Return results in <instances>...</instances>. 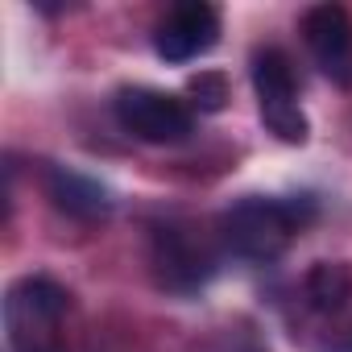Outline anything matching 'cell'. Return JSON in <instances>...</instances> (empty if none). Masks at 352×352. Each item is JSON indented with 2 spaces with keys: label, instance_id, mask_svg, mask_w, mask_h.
I'll return each instance as SVG.
<instances>
[{
  "label": "cell",
  "instance_id": "8992f818",
  "mask_svg": "<svg viewBox=\"0 0 352 352\" xmlns=\"http://www.w3.org/2000/svg\"><path fill=\"white\" fill-rule=\"evenodd\" d=\"M220 42V9L208 5V0H187V5H174L157 30H153V50L157 58L183 67L204 58L208 50H216Z\"/></svg>",
  "mask_w": 352,
  "mask_h": 352
},
{
  "label": "cell",
  "instance_id": "52a82bcc",
  "mask_svg": "<svg viewBox=\"0 0 352 352\" xmlns=\"http://www.w3.org/2000/svg\"><path fill=\"white\" fill-rule=\"evenodd\" d=\"M302 42L331 83L352 87V17L340 5H311L302 13Z\"/></svg>",
  "mask_w": 352,
  "mask_h": 352
},
{
  "label": "cell",
  "instance_id": "9c48e42d",
  "mask_svg": "<svg viewBox=\"0 0 352 352\" xmlns=\"http://www.w3.org/2000/svg\"><path fill=\"white\" fill-rule=\"evenodd\" d=\"M302 290L319 315H336L352 298V265L348 261H315L302 278Z\"/></svg>",
  "mask_w": 352,
  "mask_h": 352
},
{
  "label": "cell",
  "instance_id": "ba28073f",
  "mask_svg": "<svg viewBox=\"0 0 352 352\" xmlns=\"http://www.w3.org/2000/svg\"><path fill=\"white\" fill-rule=\"evenodd\" d=\"M42 187H46V199H50L63 216H71V220L91 224V220H104V216L112 212L108 187L96 183L91 174L71 170V166H50L46 179H42Z\"/></svg>",
  "mask_w": 352,
  "mask_h": 352
},
{
  "label": "cell",
  "instance_id": "7a4b0ae2",
  "mask_svg": "<svg viewBox=\"0 0 352 352\" xmlns=\"http://www.w3.org/2000/svg\"><path fill=\"white\" fill-rule=\"evenodd\" d=\"M71 294L54 278H21L5 294V340L9 352H67L63 319Z\"/></svg>",
  "mask_w": 352,
  "mask_h": 352
},
{
  "label": "cell",
  "instance_id": "277c9868",
  "mask_svg": "<svg viewBox=\"0 0 352 352\" xmlns=\"http://www.w3.org/2000/svg\"><path fill=\"white\" fill-rule=\"evenodd\" d=\"M249 75H253V91H257V108H261L265 129L286 145H302L311 137V124L298 108V79H294L290 54L278 46H265L253 54Z\"/></svg>",
  "mask_w": 352,
  "mask_h": 352
},
{
  "label": "cell",
  "instance_id": "30bf717a",
  "mask_svg": "<svg viewBox=\"0 0 352 352\" xmlns=\"http://www.w3.org/2000/svg\"><path fill=\"white\" fill-rule=\"evenodd\" d=\"M187 104L191 108H199V112H220L224 104H228V79L220 75V71H199V75H191L187 79Z\"/></svg>",
  "mask_w": 352,
  "mask_h": 352
},
{
  "label": "cell",
  "instance_id": "5b68a950",
  "mask_svg": "<svg viewBox=\"0 0 352 352\" xmlns=\"http://www.w3.org/2000/svg\"><path fill=\"white\" fill-rule=\"evenodd\" d=\"M153 282L170 294H195L216 274V253L183 224H157L149 236Z\"/></svg>",
  "mask_w": 352,
  "mask_h": 352
},
{
  "label": "cell",
  "instance_id": "3957f363",
  "mask_svg": "<svg viewBox=\"0 0 352 352\" xmlns=\"http://www.w3.org/2000/svg\"><path fill=\"white\" fill-rule=\"evenodd\" d=\"M116 124L145 145H179L195 133V108L157 87H120L112 100Z\"/></svg>",
  "mask_w": 352,
  "mask_h": 352
},
{
  "label": "cell",
  "instance_id": "6da1fadb",
  "mask_svg": "<svg viewBox=\"0 0 352 352\" xmlns=\"http://www.w3.org/2000/svg\"><path fill=\"white\" fill-rule=\"evenodd\" d=\"M311 216H315V199L311 195H294V199L249 195V199L232 204L220 216V245L236 261L270 265V261H278L290 249L294 232H302V224Z\"/></svg>",
  "mask_w": 352,
  "mask_h": 352
}]
</instances>
